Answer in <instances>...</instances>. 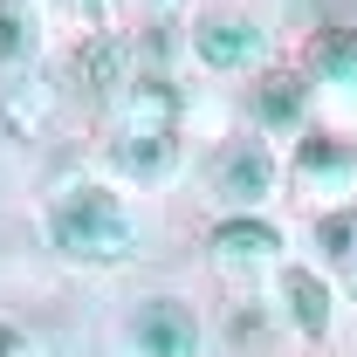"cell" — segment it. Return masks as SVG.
Returning <instances> with one entry per match:
<instances>
[{
    "label": "cell",
    "mask_w": 357,
    "mask_h": 357,
    "mask_svg": "<svg viewBox=\"0 0 357 357\" xmlns=\"http://www.w3.org/2000/svg\"><path fill=\"white\" fill-rule=\"evenodd\" d=\"M268 185H275V158H268L261 144H227L220 151V165H213V192L220 199L255 206V199H268Z\"/></svg>",
    "instance_id": "7"
},
{
    "label": "cell",
    "mask_w": 357,
    "mask_h": 357,
    "mask_svg": "<svg viewBox=\"0 0 357 357\" xmlns=\"http://www.w3.org/2000/svg\"><path fill=\"white\" fill-rule=\"evenodd\" d=\"M192 48L206 69H241L248 55H261V28L248 14H199L192 21Z\"/></svg>",
    "instance_id": "6"
},
{
    "label": "cell",
    "mask_w": 357,
    "mask_h": 357,
    "mask_svg": "<svg viewBox=\"0 0 357 357\" xmlns=\"http://www.w3.org/2000/svg\"><path fill=\"white\" fill-rule=\"evenodd\" d=\"M55 103H62V83L55 76H35V69L0 76V124L14 137H42L55 124Z\"/></svg>",
    "instance_id": "4"
},
{
    "label": "cell",
    "mask_w": 357,
    "mask_h": 357,
    "mask_svg": "<svg viewBox=\"0 0 357 357\" xmlns=\"http://www.w3.org/2000/svg\"><path fill=\"white\" fill-rule=\"evenodd\" d=\"M131 337H137L144 357H192L199 351V323H192V310L172 303V296H151V303L131 316Z\"/></svg>",
    "instance_id": "5"
},
{
    "label": "cell",
    "mask_w": 357,
    "mask_h": 357,
    "mask_svg": "<svg viewBox=\"0 0 357 357\" xmlns=\"http://www.w3.org/2000/svg\"><path fill=\"white\" fill-rule=\"evenodd\" d=\"M303 103H310V83H303L296 69H268L261 83H255L261 124H303Z\"/></svg>",
    "instance_id": "11"
},
{
    "label": "cell",
    "mask_w": 357,
    "mask_h": 357,
    "mask_svg": "<svg viewBox=\"0 0 357 357\" xmlns=\"http://www.w3.org/2000/svg\"><path fill=\"white\" fill-rule=\"evenodd\" d=\"M48 234H55V248H62L69 261H124L137 248L131 213H124L110 192H96V185L62 192V199L48 206Z\"/></svg>",
    "instance_id": "1"
},
{
    "label": "cell",
    "mask_w": 357,
    "mask_h": 357,
    "mask_svg": "<svg viewBox=\"0 0 357 357\" xmlns=\"http://www.w3.org/2000/svg\"><path fill=\"white\" fill-rule=\"evenodd\" d=\"M69 7L89 21V35H110V21H117V0H69Z\"/></svg>",
    "instance_id": "16"
},
{
    "label": "cell",
    "mask_w": 357,
    "mask_h": 357,
    "mask_svg": "<svg viewBox=\"0 0 357 357\" xmlns=\"http://www.w3.org/2000/svg\"><path fill=\"white\" fill-rule=\"evenodd\" d=\"M275 248H282V234L268 220H220L213 227V261L220 268H255V261H275Z\"/></svg>",
    "instance_id": "9"
},
{
    "label": "cell",
    "mask_w": 357,
    "mask_h": 357,
    "mask_svg": "<svg viewBox=\"0 0 357 357\" xmlns=\"http://www.w3.org/2000/svg\"><path fill=\"white\" fill-rule=\"evenodd\" d=\"M28 48H35V14L21 0H0V69L28 62Z\"/></svg>",
    "instance_id": "14"
},
{
    "label": "cell",
    "mask_w": 357,
    "mask_h": 357,
    "mask_svg": "<svg viewBox=\"0 0 357 357\" xmlns=\"http://www.w3.org/2000/svg\"><path fill=\"white\" fill-rule=\"evenodd\" d=\"M316 248H323L330 261H351L357 255V213H323V220H316Z\"/></svg>",
    "instance_id": "15"
},
{
    "label": "cell",
    "mask_w": 357,
    "mask_h": 357,
    "mask_svg": "<svg viewBox=\"0 0 357 357\" xmlns=\"http://www.w3.org/2000/svg\"><path fill=\"white\" fill-rule=\"evenodd\" d=\"M316 76L337 89H357V28H323L316 35Z\"/></svg>",
    "instance_id": "12"
},
{
    "label": "cell",
    "mask_w": 357,
    "mask_h": 357,
    "mask_svg": "<svg viewBox=\"0 0 357 357\" xmlns=\"http://www.w3.org/2000/svg\"><path fill=\"white\" fill-rule=\"evenodd\" d=\"M124 69H131V42H124V35H89V42H76L62 83L76 89V96H89V103H110L117 89L131 83Z\"/></svg>",
    "instance_id": "3"
},
{
    "label": "cell",
    "mask_w": 357,
    "mask_h": 357,
    "mask_svg": "<svg viewBox=\"0 0 357 357\" xmlns=\"http://www.w3.org/2000/svg\"><path fill=\"white\" fill-rule=\"evenodd\" d=\"M110 158H117V172L151 178V172H165L178 158V137H110Z\"/></svg>",
    "instance_id": "13"
},
{
    "label": "cell",
    "mask_w": 357,
    "mask_h": 357,
    "mask_svg": "<svg viewBox=\"0 0 357 357\" xmlns=\"http://www.w3.org/2000/svg\"><path fill=\"white\" fill-rule=\"evenodd\" d=\"M158 7H172V0H158Z\"/></svg>",
    "instance_id": "19"
},
{
    "label": "cell",
    "mask_w": 357,
    "mask_h": 357,
    "mask_svg": "<svg viewBox=\"0 0 357 357\" xmlns=\"http://www.w3.org/2000/svg\"><path fill=\"white\" fill-rule=\"evenodd\" d=\"M357 178V151L344 137H303V151H296V185L303 192H344Z\"/></svg>",
    "instance_id": "8"
},
{
    "label": "cell",
    "mask_w": 357,
    "mask_h": 357,
    "mask_svg": "<svg viewBox=\"0 0 357 357\" xmlns=\"http://www.w3.org/2000/svg\"><path fill=\"white\" fill-rule=\"evenodd\" d=\"M21 351V337H14V330H0V357H14Z\"/></svg>",
    "instance_id": "17"
},
{
    "label": "cell",
    "mask_w": 357,
    "mask_h": 357,
    "mask_svg": "<svg viewBox=\"0 0 357 357\" xmlns=\"http://www.w3.org/2000/svg\"><path fill=\"white\" fill-rule=\"evenodd\" d=\"M110 124H117V137H172L178 89L165 76H137V83H124L110 96Z\"/></svg>",
    "instance_id": "2"
},
{
    "label": "cell",
    "mask_w": 357,
    "mask_h": 357,
    "mask_svg": "<svg viewBox=\"0 0 357 357\" xmlns=\"http://www.w3.org/2000/svg\"><path fill=\"white\" fill-rule=\"evenodd\" d=\"M282 303H289V323H296L303 337H323V330H330V289H323V275L289 268V275H282Z\"/></svg>",
    "instance_id": "10"
},
{
    "label": "cell",
    "mask_w": 357,
    "mask_h": 357,
    "mask_svg": "<svg viewBox=\"0 0 357 357\" xmlns=\"http://www.w3.org/2000/svg\"><path fill=\"white\" fill-rule=\"evenodd\" d=\"M344 268H351V289H357V255H351V261H344Z\"/></svg>",
    "instance_id": "18"
}]
</instances>
